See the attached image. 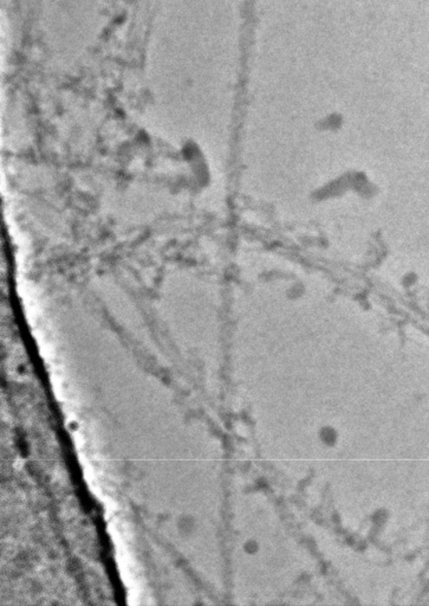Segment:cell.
<instances>
[{
    "label": "cell",
    "instance_id": "obj_1",
    "mask_svg": "<svg viewBox=\"0 0 429 606\" xmlns=\"http://www.w3.org/2000/svg\"><path fill=\"white\" fill-rule=\"evenodd\" d=\"M319 438L321 442L326 447H334L338 441V432L336 429L331 428V426H324L319 431Z\"/></svg>",
    "mask_w": 429,
    "mask_h": 606
}]
</instances>
